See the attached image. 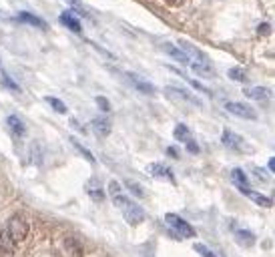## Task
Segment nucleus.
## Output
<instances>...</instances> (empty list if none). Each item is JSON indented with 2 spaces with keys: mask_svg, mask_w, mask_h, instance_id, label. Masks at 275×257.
Here are the masks:
<instances>
[{
  "mask_svg": "<svg viewBox=\"0 0 275 257\" xmlns=\"http://www.w3.org/2000/svg\"><path fill=\"white\" fill-rule=\"evenodd\" d=\"M109 195H111V199H113V203L119 207V211L123 213V217H125V221L129 223V225H141L143 221H145V211H143V207H139L135 201H131L129 197H125V193H123V189H121V185L117 183V181H111V185H109Z\"/></svg>",
  "mask_w": 275,
  "mask_h": 257,
  "instance_id": "f257e3e1",
  "label": "nucleus"
},
{
  "mask_svg": "<svg viewBox=\"0 0 275 257\" xmlns=\"http://www.w3.org/2000/svg\"><path fill=\"white\" fill-rule=\"evenodd\" d=\"M179 47L187 54L189 67H191L193 73H197L199 77H213L215 75V69H213V64H211V60L195 45H191V42H187V40H179Z\"/></svg>",
  "mask_w": 275,
  "mask_h": 257,
  "instance_id": "f03ea898",
  "label": "nucleus"
},
{
  "mask_svg": "<svg viewBox=\"0 0 275 257\" xmlns=\"http://www.w3.org/2000/svg\"><path fill=\"white\" fill-rule=\"evenodd\" d=\"M4 229H6V233L12 237V241L18 243V245L23 243L26 239V235H28V223H26V219L23 215H12Z\"/></svg>",
  "mask_w": 275,
  "mask_h": 257,
  "instance_id": "7ed1b4c3",
  "label": "nucleus"
},
{
  "mask_svg": "<svg viewBox=\"0 0 275 257\" xmlns=\"http://www.w3.org/2000/svg\"><path fill=\"white\" fill-rule=\"evenodd\" d=\"M165 221H167V225L171 227L175 233H179V237H183V239L195 237V229L189 225L185 219H181L179 215H175V213H167V215H165Z\"/></svg>",
  "mask_w": 275,
  "mask_h": 257,
  "instance_id": "20e7f679",
  "label": "nucleus"
},
{
  "mask_svg": "<svg viewBox=\"0 0 275 257\" xmlns=\"http://www.w3.org/2000/svg\"><path fill=\"white\" fill-rule=\"evenodd\" d=\"M225 111L231 113V115H235V117H241V119H251V121L257 119L255 109L249 106V104H245V103H225Z\"/></svg>",
  "mask_w": 275,
  "mask_h": 257,
  "instance_id": "39448f33",
  "label": "nucleus"
},
{
  "mask_svg": "<svg viewBox=\"0 0 275 257\" xmlns=\"http://www.w3.org/2000/svg\"><path fill=\"white\" fill-rule=\"evenodd\" d=\"M16 247L18 243H14L12 237L6 233V229H2V233H0V257H14Z\"/></svg>",
  "mask_w": 275,
  "mask_h": 257,
  "instance_id": "423d86ee",
  "label": "nucleus"
},
{
  "mask_svg": "<svg viewBox=\"0 0 275 257\" xmlns=\"http://www.w3.org/2000/svg\"><path fill=\"white\" fill-rule=\"evenodd\" d=\"M237 189L243 193V195H245L247 199L255 201L257 205H261V207H273V199H271V197H265V195H261V193L249 189V187H237Z\"/></svg>",
  "mask_w": 275,
  "mask_h": 257,
  "instance_id": "0eeeda50",
  "label": "nucleus"
},
{
  "mask_svg": "<svg viewBox=\"0 0 275 257\" xmlns=\"http://www.w3.org/2000/svg\"><path fill=\"white\" fill-rule=\"evenodd\" d=\"M87 193H89V195H91V199L93 201H102L104 197H107V195H104V189H102V183L97 179V177H91L89 181H87Z\"/></svg>",
  "mask_w": 275,
  "mask_h": 257,
  "instance_id": "6e6552de",
  "label": "nucleus"
},
{
  "mask_svg": "<svg viewBox=\"0 0 275 257\" xmlns=\"http://www.w3.org/2000/svg\"><path fill=\"white\" fill-rule=\"evenodd\" d=\"M149 171H151V175H153V177H157V179H165V181L175 183V175H173V171L169 169L167 165H163V163H153V165L149 167Z\"/></svg>",
  "mask_w": 275,
  "mask_h": 257,
  "instance_id": "1a4fd4ad",
  "label": "nucleus"
},
{
  "mask_svg": "<svg viewBox=\"0 0 275 257\" xmlns=\"http://www.w3.org/2000/svg\"><path fill=\"white\" fill-rule=\"evenodd\" d=\"M111 119L109 117H97L95 121H93V131L97 133V137H107L109 133H111Z\"/></svg>",
  "mask_w": 275,
  "mask_h": 257,
  "instance_id": "9d476101",
  "label": "nucleus"
},
{
  "mask_svg": "<svg viewBox=\"0 0 275 257\" xmlns=\"http://www.w3.org/2000/svg\"><path fill=\"white\" fill-rule=\"evenodd\" d=\"M221 139H223V145H227L231 149H239V151H243V149H245V141L239 135L231 133L229 128H225V131H223V137Z\"/></svg>",
  "mask_w": 275,
  "mask_h": 257,
  "instance_id": "9b49d317",
  "label": "nucleus"
},
{
  "mask_svg": "<svg viewBox=\"0 0 275 257\" xmlns=\"http://www.w3.org/2000/svg\"><path fill=\"white\" fill-rule=\"evenodd\" d=\"M60 23L65 25L67 28H71L73 32H76V34H80L82 32V26H80V23H78V18L71 12V10H65L60 14Z\"/></svg>",
  "mask_w": 275,
  "mask_h": 257,
  "instance_id": "f8f14e48",
  "label": "nucleus"
},
{
  "mask_svg": "<svg viewBox=\"0 0 275 257\" xmlns=\"http://www.w3.org/2000/svg\"><path fill=\"white\" fill-rule=\"evenodd\" d=\"M126 77L131 78L133 87H137L139 91H143V93H147V95H153V93H155V87H153V84L147 80V78H143V77H139V75H133V73H129Z\"/></svg>",
  "mask_w": 275,
  "mask_h": 257,
  "instance_id": "ddd939ff",
  "label": "nucleus"
},
{
  "mask_svg": "<svg viewBox=\"0 0 275 257\" xmlns=\"http://www.w3.org/2000/svg\"><path fill=\"white\" fill-rule=\"evenodd\" d=\"M165 95L167 97H171L173 101H185V103H193V104H201L199 101H195L189 93H185V91H181V89H175V87H167L165 89Z\"/></svg>",
  "mask_w": 275,
  "mask_h": 257,
  "instance_id": "4468645a",
  "label": "nucleus"
},
{
  "mask_svg": "<svg viewBox=\"0 0 275 257\" xmlns=\"http://www.w3.org/2000/svg\"><path fill=\"white\" fill-rule=\"evenodd\" d=\"M243 95H245L247 99H255V101H267V99H271V91H269V89H263V87L245 89Z\"/></svg>",
  "mask_w": 275,
  "mask_h": 257,
  "instance_id": "2eb2a0df",
  "label": "nucleus"
},
{
  "mask_svg": "<svg viewBox=\"0 0 275 257\" xmlns=\"http://www.w3.org/2000/svg\"><path fill=\"white\" fill-rule=\"evenodd\" d=\"M235 239H237L239 245L251 247L253 243H255V235H253L251 231H247V229H239V231H235Z\"/></svg>",
  "mask_w": 275,
  "mask_h": 257,
  "instance_id": "dca6fc26",
  "label": "nucleus"
},
{
  "mask_svg": "<svg viewBox=\"0 0 275 257\" xmlns=\"http://www.w3.org/2000/svg\"><path fill=\"white\" fill-rule=\"evenodd\" d=\"M163 49H165V52H167V54H171L175 60H179V62H183V64H187V67H189V58H187V54H185L183 51H179L175 45H171V42H167V45H163Z\"/></svg>",
  "mask_w": 275,
  "mask_h": 257,
  "instance_id": "f3484780",
  "label": "nucleus"
},
{
  "mask_svg": "<svg viewBox=\"0 0 275 257\" xmlns=\"http://www.w3.org/2000/svg\"><path fill=\"white\" fill-rule=\"evenodd\" d=\"M6 125L10 127V131H12L16 137H23V135H25V125H23V121H20L16 115H10V117L6 119Z\"/></svg>",
  "mask_w": 275,
  "mask_h": 257,
  "instance_id": "a211bd4d",
  "label": "nucleus"
},
{
  "mask_svg": "<svg viewBox=\"0 0 275 257\" xmlns=\"http://www.w3.org/2000/svg\"><path fill=\"white\" fill-rule=\"evenodd\" d=\"M18 20L20 23H26V25H32V26H38V28H47V25L42 23V20L38 18V16H34V14H30V12H20L18 14Z\"/></svg>",
  "mask_w": 275,
  "mask_h": 257,
  "instance_id": "6ab92c4d",
  "label": "nucleus"
},
{
  "mask_svg": "<svg viewBox=\"0 0 275 257\" xmlns=\"http://www.w3.org/2000/svg\"><path fill=\"white\" fill-rule=\"evenodd\" d=\"M175 139L181 141V143H189V141H193L191 133H189V128L185 125H177L175 127Z\"/></svg>",
  "mask_w": 275,
  "mask_h": 257,
  "instance_id": "aec40b11",
  "label": "nucleus"
},
{
  "mask_svg": "<svg viewBox=\"0 0 275 257\" xmlns=\"http://www.w3.org/2000/svg\"><path fill=\"white\" fill-rule=\"evenodd\" d=\"M47 103L52 106V109H54L56 113H60V115H67V104L62 103L60 99H56V97H47Z\"/></svg>",
  "mask_w": 275,
  "mask_h": 257,
  "instance_id": "412c9836",
  "label": "nucleus"
},
{
  "mask_svg": "<svg viewBox=\"0 0 275 257\" xmlns=\"http://www.w3.org/2000/svg\"><path fill=\"white\" fill-rule=\"evenodd\" d=\"M71 143L75 145V149H76V151H78V153H80V155H82L84 159H87L89 163H95V157L91 155V151H89V149H87V147H82V145H80V143H78V141H76L75 137L71 139Z\"/></svg>",
  "mask_w": 275,
  "mask_h": 257,
  "instance_id": "4be33fe9",
  "label": "nucleus"
},
{
  "mask_svg": "<svg viewBox=\"0 0 275 257\" xmlns=\"http://www.w3.org/2000/svg\"><path fill=\"white\" fill-rule=\"evenodd\" d=\"M231 177H233V181H235L237 187H249V181H247V177H245V173H243L241 169H233Z\"/></svg>",
  "mask_w": 275,
  "mask_h": 257,
  "instance_id": "5701e85b",
  "label": "nucleus"
},
{
  "mask_svg": "<svg viewBox=\"0 0 275 257\" xmlns=\"http://www.w3.org/2000/svg\"><path fill=\"white\" fill-rule=\"evenodd\" d=\"M227 75H229V78H233V80H237V82H245V80H247V75H245L241 69H231Z\"/></svg>",
  "mask_w": 275,
  "mask_h": 257,
  "instance_id": "b1692460",
  "label": "nucleus"
},
{
  "mask_svg": "<svg viewBox=\"0 0 275 257\" xmlns=\"http://www.w3.org/2000/svg\"><path fill=\"white\" fill-rule=\"evenodd\" d=\"M193 247H195V251H197V253H201L203 257H215V253H213V251L207 249V247H205V245H201V243H195Z\"/></svg>",
  "mask_w": 275,
  "mask_h": 257,
  "instance_id": "393cba45",
  "label": "nucleus"
},
{
  "mask_svg": "<svg viewBox=\"0 0 275 257\" xmlns=\"http://www.w3.org/2000/svg\"><path fill=\"white\" fill-rule=\"evenodd\" d=\"M95 101H97V104H99V109H102L104 113H109V111H111V104H109V101L104 99V97H97Z\"/></svg>",
  "mask_w": 275,
  "mask_h": 257,
  "instance_id": "a878e982",
  "label": "nucleus"
},
{
  "mask_svg": "<svg viewBox=\"0 0 275 257\" xmlns=\"http://www.w3.org/2000/svg\"><path fill=\"white\" fill-rule=\"evenodd\" d=\"M126 187H129L133 193H137V197H143L145 195V193H143V189L137 185V183H131V181H126Z\"/></svg>",
  "mask_w": 275,
  "mask_h": 257,
  "instance_id": "bb28decb",
  "label": "nucleus"
},
{
  "mask_svg": "<svg viewBox=\"0 0 275 257\" xmlns=\"http://www.w3.org/2000/svg\"><path fill=\"white\" fill-rule=\"evenodd\" d=\"M2 80H4V84H6L8 89H12V91H20V89H18V84H14L10 77H6V75H4V77H2Z\"/></svg>",
  "mask_w": 275,
  "mask_h": 257,
  "instance_id": "cd10ccee",
  "label": "nucleus"
},
{
  "mask_svg": "<svg viewBox=\"0 0 275 257\" xmlns=\"http://www.w3.org/2000/svg\"><path fill=\"white\" fill-rule=\"evenodd\" d=\"M163 4H167V6H181L183 2H187V0H161Z\"/></svg>",
  "mask_w": 275,
  "mask_h": 257,
  "instance_id": "c85d7f7f",
  "label": "nucleus"
},
{
  "mask_svg": "<svg viewBox=\"0 0 275 257\" xmlns=\"http://www.w3.org/2000/svg\"><path fill=\"white\" fill-rule=\"evenodd\" d=\"M257 32H259L261 36H265V34H269V32H271V26H269L267 23H263V25H259V28H257Z\"/></svg>",
  "mask_w": 275,
  "mask_h": 257,
  "instance_id": "c756f323",
  "label": "nucleus"
},
{
  "mask_svg": "<svg viewBox=\"0 0 275 257\" xmlns=\"http://www.w3.org/2000/svg\"><path fill=\"white\" fill-rule=\"evenodd\" d=\"M255 175H259V181H267V173L261 169H255Z\"/></svg>",
  "mask_w": 275,
  "mask_h": 257,
  "instance_id": "7c9ffc66",
  "label": "nucleus"
},
{
  "mask_svg": "<svg viewBox=\"0 0 275 257\" xmlns=\"http://www.w3.org/2000/svg\"><path fill=\"white\" fill-rule=\"evenodd\" d=\"M269 169H271V171H273V169H275V159H273V157H271V159H269Z\"/></svg>",
  "mask_w": 275,
  "mask_h": 257,
  "instance_id": "2f4dec72",
  "label": "nucleus"
}]
</instances>
